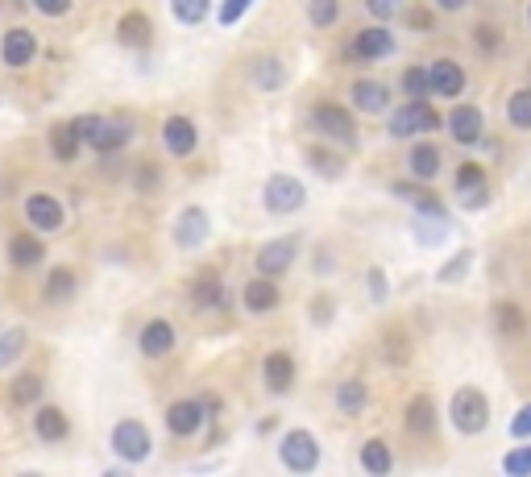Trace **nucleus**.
Listing matches in <instances>:
<instances>
[{"instance_id": "1", "label": "nucleus", "mask_w": 531, "mask_h": 477, "mask_svg": "<svg viewBox=\"0 0 531 477\" xmlns=\"http://www.w3.org/2000/svg\"><path fill=\"white\" fill-rule=\"evenodd\" d=\"M79 142L96 154H121L133 142V121L129 117H100V112H83L71 121Z\"/></svg>"}, {"instance_id": "2", "label": "nucleus", "mask_w": 531, "mask_h": 477, "mask_svg": "<svg viewBox=\"0 0 531 477\" xmlns=\"http://www.w3.org/2000/svg\"><path fill=\"white\" fill-rule=\"evenodd\" d=\"M449 419L461 436H478L490 428V399L482 395L478 386H461L453 403H449Z\"/></svg>"}, {"instance_id": "3", "label": "nucleus", "mask_w": 531, "mask_h": 477, "mask_svg": "<svg viewBox=\"0 0 531 477\" xmlns=\"http://www.w3.org/2000/svg\"><path fill=\"white\" fill-rule=\"evenodd\" d=\"M312 129L320 137H332V142H341V146H357V121H353V112L337 100H320L312 104Z\"/></svg>"}, {"instance_id": "4", "label": "nucleus", "mask_w": 531, "mask_h": 477, "mask_svg": "<svg viewBox=\"0 0 531 477\" xmlns=\"http://www.w3.org/2000/svg\"><path fill=\"white\" fill-rule=\"evenodd\" d=\"M303 204H307L303 179H295V175H270L266 179V187H262V208L270 216H295V212H303Z\"/></svg>"}, {"instance_id": "5", "label": "nucleus", "mask_w": 531, "mask_h": 477, "mask_svg": "<svg viewBox=\"0 0 531 477\" xmlns=\"http://www.w3.org/2000/svg\"><path fill=\"white\" fill-rule=\"evenodd\" d=\"M108 444H113V453L129 465H142L154 457V436L150 428L142 424V419H121V424L113 428V436H108Z\"/></svg>"}, {"instance_id": "6", "label": "nucleus", "mask_w": 531, "mask_h": 477, "mask_svg": "<svg viewBox=\"0 0 531 477\" xmlns=\"http://www.w3.org/2000/svg\"><path fill=\"white\" fill-rule=\"evenodd\" d=\"M278 461L291 473H312L320 465V440L307 432V428H291L278 440Z\"/></svg>"}, {"instance_id": "7", "label": "nucleus", "mask_w": 531, "mask_h": 477, "mask_svg": "<svg viewBox=\"0 0 531 477\" xmlns=\"http://www.w3.org/2000/svg\"><path fill=\"white\" fill-rule=\"evenodd\" d=\"M432 129H440V112L428 100H407L403 108L390 112V133L395 137H411L415 142V137H424Z\"/></svg>"}, {"instance_id": "8", "label": "nucleus", "mask_w": 531, "mask_h": 477, "mask_svg": "<svg viewBox=\"0 0 531 477\" xmlns=\"http://www.w3.org/2000/svg\"><path fill=\"white\" fill-rule=\"evenodd\" d=\"M395 50H399V42H395V34H390L386 25H366V30L353 34L345 54H349V59H357V63H382Z\"/></svg>"}, {"instance_id": "9", "label": "nucleus", "mask_w": 531, "mask_h": 477, "mask_svg": "<svg viewBox=\"0 0 531 477\" xmlns=\"http://www.w3.org/2000/svg\"><path fill=\"white\" fill-rule=\"evenodd\" d=\"M171 237H175L179 249H204L208 237H212V216H208V208H200V204L183 208V212L175 216Z\"/></svg>"}, {"instance_id": "10", "label": "nucleus", "mask_w": 531, "mask_h": 477, "mask_svg": "<svg viewBox=\"0 0 531 477\" xmlns=\"http://www.w3.org/2000/svg\"><path fill=\"white\" fill-rule=\"evenodd\" d=\"M299 233H291V237H274V241H266L262 249H258V274H266V278H283L291 266H295V258H299Z\"/></svg>"}, {"instance_id": "11", "label": "nucleus", "mask_w": 531, "mask_h": 477, "mask_svg": "<svg viewBox=\"0 0 531 477\" xmlns=\"http://www.w3.org/2000/svg\"><path fill=\"white\" fill-rule=\"evenodd\" d=\"M395 195L411 204L415 216H424V220H444V224H449V204H444L428 183H419V179L411 183V179H403V183H395Z\"/></svg>"}, {"instance_id": "12", "label": "nucleus", "mask_w": 531, "mask_h": 477, "mask_svg": "<svg viewBox=\"0 0 531 477\" xmlns=\"http://www.w3.org/2000/svg\"><path fill=\"white\" fill-rule=\"evenodd\" d=\"M25 220L34 224V233H59L67 224V208L50 191H34L25 195Z\"/></svg>"}, {"instance_id": "13", "label": "nucleus", "mask_w": 531, "mask_h": 477, "mask_svg": "<svg viewBox=\"0 0 531 477\" xmlns=\"http://www.w3.org/2000/svg\"><path fill=\"white\" fill-rule=\"evenodd\" d=\"M457 179H453V187H457V200H461V208H469V212H478V208H486L490 204V187H486V171L478 162H461L457 171H453Z\"/></svg>"}, {"instance_id": "14", "label": "nucleus", "mask_w": 531, "mask_h": 477, "mask_svg": "<svg viewBox=\"0 0 531 477\" xmlns=\"http://www.w3.org/2000/svg\"><path fill=\"white\" fill-rule=\"evenodd\" d=\"M191 303L200 312H229V287L216 270H200L191 278Z\"/></svg>"}, {"instance_id": "15", "label": "nucleus", "mask_w": 531, "mask_h": 477, "mask_svg": "<svg viewBox=\"0 0 531 477\" xmlns=\"http://www.w3.org/2000/svg\"><path fill=\"white\" fill-rule=\"evenodd\" d=\"M162 146H166V154H175V158H191L195 146H200V129H195L191 117L175 112V117L162 121Z\"/></svg>"}, {"instance_id": "16", "label": "nucleus", "mask_w": 531, "mask_h": 477, "mask_svg": "<svg viewBox=\"0 0 531 477\" xmlns=\"http://www.w3.org/2000/svg\"><path fill=\"white\" fill-rule=\"evenodd\" d=\"M449 133H453V142L457 146H478L482 142V133H486V112L478 104H461L449 112Z\"/></svg>"}, {"instance_id": "17", "label": "nucleus", "mask_w": 531, "mask_h": 477, "mask_svg": "<svg viewBox=\"0 0 531 477\" xmlns=\"http://www.w3.org/2000/svg\"><path fill=\"white\" fill-rule=\"evenodd\" d=\"M262 378H266V390H270V395H291V390H295V378H299L295 357H291L287 349L266 353V361H262Z\"/></svg>"}, {"instance_id": "18", "label": "nucleus", "mask_w": 531, "mask_h": 477, "mask_svg": "<svg viewBox=\"0 0 531 477\" xmlns=\"http://www.w3.org/2000/svg\"><path fill=\"white\" fill-rule=\"evenodd\" d=\"M465 67L457 63V59H436L432 67H428V88H432V96H440V100H457L461 92H465Z\"/></svg>"}, {"instance_id": "19", "label": "nucleus", "mask_w": 531, "mask_h": 477, "mask_svg": "<svg viewBox=\"0 0 531 477\" xmlns=\"http://www.w3.org/2000/svg\"><path fill=\"white\" fill-rule=\"evenodd\" d=\"M241 303H245V312H249V316H266V312H274V307L283 303V291H278L274 278L258 274V278H249V283H245Z\"/></svg>"}, {"instance_id": "20", "label": "nucleus", "mask_w": 531, "mask_h": 477, "mask_svg": "<svg viewBox=\"0 0 531 477\" xmlns=\"http://www.w3.org/2000/svg\"><path fill=\"white\" fill-rule=\"evenodd\" d=\"M0 59H5V67H13V71L30 67L38 59V38L30 30H21V25H13L5 34V42H0Z\"/></svg>"}, {"instance_id": "21", "label": "nucleus", "mask_w": 531, "mask_h": 477, "mask_svg": "<svg viewBox=\"0 0 531 477\" xmlns=\"http://www.w3.org/2000/svg\"><path fill=\"white\" fill-rule=\"evenodd\" d=\"M200 424H204V403L200 399H175L171 407H166V428H171V436L187 440V436L200 432Z\"/></svg>"}, {"instance_id": "22", "label": "nucleus", "mask_w": 531, "mask_h": 477, "mask_svg": "<svg viewBox=\"0 0 531 477\" xmlns=\"http://www.w3.org/2000/svg\"><path fill=\"white\" fill-rule=\"evenodd\" d=\"M440 166H444V154H440V146L424 142V137H415V146L407 150V171H411V179H419V183H432V179L440 175Z\"/></svg>"}, {"instance_id": "23", "label": "nucleus", "mask_w": 531, "mask_h": 477, "mask_svg": "<svg viewBox=\"0 0 531 477\" xmlns=\"http://www.w3.org/2000/svg\"><path fill=\"white\" fill-rule=\"evenodd\" d=\"M117 42L125 50H146L154 42V21L142 13V9H129L121 21H117Z\"/></svg>"}, {"instance_id": "24", "label": "nucleus", "mask_w": 531, "mask_h": 477, "mask_svg": "<svg viewBox=\"0 0 531 477\" xmlns=\"http://www.w3.org/2000/svg\"><path fill=\"white\" fill-rule=\"evenodd\" d=\"M137 349H142V357L158 361L175 349V324L171 320H150L142 332H137Z\"/></svg>"}, {"instance_id": "25", "label": "nucleus", "mask_w": 531, "mask_h": 477, "mask_svg": "<svg viewBox=\"0 0 531 477\" xmlns=\"http://www.w3.org/2000/svg\"><path fill=\"white\" fill-rule=\"evenodd\" d=\"M353 108L366 112V117H382V112H390V88L382 79H357L353 83Z\"/></svg>"}, {"instance_id": "26", "label": "nucleus", "mask_w": 531, "mask_h": 477, "mask_svg": "<svg viewBox=\"0 0 531 477\" xmlns=\"http://www.w3.org/2000/svg\"><path fill=\"white\" fill-rule=\"evenodd\" d=\"M249 83H254L258 92H283L287 88V67L278 54H262V59L249 63Z\"/></svg>"}, {"instance_id": "27", "label": "nucleus", "mask_w": 531, "mask_h": 477, "mask_svg": "<svg viewBox=\"0 0 531 477\" xmlns=\"http://www.w3.org/2000/svg\"><path fill=\"white\" fill-rule=\"evenodd\" d=\"M42 258H46V245L38 241V233H13L9 237V262L17 270H34V266H42Z\"/></svg>"}, {"instance_id": "28", "label": "nucleus", "mask_w": 531, "mask_h": 477, "mask_svg": "<svg viewBox=\"0 0 531 477\" xmlns=\"http://www.w3.org/2000/svg\"><path fill=\"white\" fill-rule=\"evenodd\" d=\"M75 291H79L75 270H71V266H50L46 283H42V299H46V303H71Z\"/></svg>"}, {"instance_id": "29", "label": "nucleus", "mask_w": 531, "mask_h": 477, "mask_svg": "<svg viewBox=\"0 0 531 477\" xmlns=\"http://www.w3.org/2000/svg\"><path fill=\"white\" fill-rule=\"evenodd\" d=\"M34 436L42 440V444H59V440H67L71 436V424H67V415L59 411V407H38V415H34Z\"/></svg>"}, {"instance_id": "30", "label": "nucleus", "mask_w": 531, "mask_h": 477, "mask_svg": "<svg viewBox=\"0 0 531 477\" xmlns=\"http://www.w3.org/2000/svg\"><path fill=\"white\" fill-rule=\"evenodd\" d=\"M307 166L316 171V179H324V183H337L341 175H345V154H337V150H328V146H307Z\"/></svg>"}, {"instance_id": "31", "label": "nucleus", "mask_w": 531, "mask_h": 477, "mask_svg": "<svg viewBox=\"0 0 531 477\" xmlns=\"http://www.w3.org/2000/svg\"><path fill=\"white\" fill-rule=\"evenodd\" d=\"M337 411L341 415H349V419H357V415H366V403H370V390H366V382L361 378H345V382H337Z\"/></svg>"}, {"instance_id": "32", "label": "nucleus", "mask_w": 531, "mask_h": 477, "mask_svg": "<svg viewBox=\"0 0 531 477\" xmlns=\"http://www.w3.org/2000/svg\"><path fill=\"white\" fill-rule=\"evenodd\" d=\"M407 432L411 436H436V403L428 399V395H415L411 403H407Z\"/></svg>"}, {"instance_id": "33", "label": "nucleus", "mask_w": 531, "mask_h": 477, "mask_svg": "<svg viewBox=\"0 0 531 477\" xmlns=\"http://www.w3.org/2000/svg\"><path fill=\"white\" fill-rule=\"evenodd\" d=\"M361 469L374 473V477H386L390 469H395V453H390V444H386L382 436H374V440L361 444Z\"/></svg>"}, {"instance_id": "34", "label": "nucleus", "mask_w": 531, "mask_h": 477, "mask_svg": "<svg viewBox=\"0 0 531 477\" xmlns=\"http://www.w3.org/2000/svg\"><path fill=\"white\" fill-rule=\"evenodd\" d=\"M79 150H83V142H79V133H75L71 121L50 125V154H54V158H59V162H75Z\"/></svg>"}, {"instance_id": "35", "label": "nucleus", "mask_w": 531, "mask_h": 477, "mask_svg": "<svg viewBox=\"0 0 531 477\" xmlns=\"http://www.w3.org/2000/svg\"><path fill=\"white\" fill-rule=\"evenodd\" d=\"M42 390H46V378H42L38 370H25V374L13 378L9 399H13V407H34V403L42 399Z\"/></svg>"}, {"instance_id": "36", "label": "nucleus", "mask_w": 531, "mask_h": 477, "mask_svg": "<svg viewBox=\"0 0 531 477\" xmlns=\"http://www.w3.org/2000/svg\"><path fill=\"white\" fill-rule=\"evenodd\" d=\"M494 324H498V332L507 336V341H519V336L527 332V320H523V307L519 303H494Z\"/></svg>"}, {"instance_id": "37", "label": "nucleus", "mask_w": 531, "mask_h": 477, "mask_svg": "<svg viewBox=\"0 0 531 477\" xmlns=\"http://www.w3.org/2000/svg\"><path fill=\"white\" fill-rule=\"evenodd\" d=\"M382 357L390 361V366H407L411 345H407V332L403 328H386L382 332Z\"/></svg>"}, {"instance_id": "38", "label": "nucleus", "mask_w": 531, "mask_h": 477, "mask_svg": "<svg viewBox=\"0 0 531 477\" xmlns=\"http://www.w3.org/2000/svg\"><path fill=\"white\" fill-rule=\"evenodd\" d=\"M307 21L316 25V30H332V25L341 21V0H307Z\"/></svg>"}, {"instance_id": "39", "label": "nucleus", "mask_w": 531, "mask_h": 477, "mask_svg": "<svg viewBox=\"0 0 531 477\" xmlns=\"http://www.w3.org/2000/svg\"><path fill=\"white\" fill-rule=\"evenodd\" d=\"M507 121L511 129H531V88H515L507 96Z\"/></svg>"}, {"instance_id": "40", "label": "nucleus", "mask_w": 531, "mask_h": 477, "mask_svg": "<svg viewBox=\"0 0 531 477\" xmlns=\"http://www.w3.org/2000/svg\"><path fill=\"white\" fill-rule=\"evenodd\" d=\"M25 341H30V332H25V328H5V332H0V370H9L13 361L25 353Z\"/></svg>"}, {"instance_id": "41", "label": "nucleus", "mask_w": 531, "mask_h": 477, "mask_svg": "<svg viewBox=\"0 0 531 477\" xmlns=\"http://www.w3.org/2000/svg\"><path fill=\"white\" fill-rule=\"evenodd\" d=\"M171 13L179 25H200L212 13V0H171Z\"/></svg>"}, {"instance_id": "42", "label": "nucleus", "mask_w": 531, "mask_h": 477, "mask_svg": "<svg viewBox=\"0 0 531 477\" xmlns=\"http://www.w3.org/2000/svg\"><path fill=\"white\" fill-rule=\"evenodd\" d=\"M411 233L432 249V245H440L444 237H449V224H444V220H424V216H415V220H411Z\"/></svg>"}, {"instance_id": "43", "label": "nucleus", "mask_w": 531, "mask_h": 477, "mask_svg": "<svg viewBox=\"0 0 531 477\" xmlns=\"http://www.w3.org/2000/svg\"><path fill=\"white\" fill-rule=\"evenodd\" d=\"M469 266H473V254H469V249H461V254H453L449 262H444V266L436 270V278H440L444 287H449V283H461V278L469 274Z\"/></svg>"}, {"instance_id": "44", "label": "nucleus", "mask_w": 531, "mask_h": 477, "mask_svg": "<svg viewBox=\"0 0 531 477\" xmlns=\"http://www.w3.org/2000/svg\"><path fill=\"white\" fill-rule=\"evenodd\" d=\"M473 46H478L482 54H494L502 50V34H498V25H490V21H482V25H473Z\"/></svg>"}, {"instance_id": "45", "label": "nucleus", "mask_w": 531, "mask_h": 477, "mask_svg": "<svg viewBox=\"0 0 531 477\" xmlns=\"http://www.w3.org/2000/svg\"><path fill=\"white\" fill-rule=\"evenodd\" d=\"M403 92H407L411 100L432 96V88H428V67H407V71H403Z\"/></svg>"}, {"instance_id": "46", "label": "nucleus", "mask_w": 531, "mask_h": 477, "mask_svg": "<svg viewBox=\"0 0 531 477\" xmlns=\"http://www.w3.org/2000/svg\"><path fill=\"white\" fill-rule=\"evenodd\" d=\"M133 187L142 191V195H146V191H158V187H162V171H158L154 162H137V166H133Z\"/></svg>"}, {"instance_id": "47", "label": "nucleus", "mask_w": 531, "mask_h": 477, "mask_svg": "<svg viewBox=\"0 0 531 477\" xmlns=\"http://www.w3.org/2000/svg\"><path fill=\"white\" fill-rule=\"evenodd\" d=\"M258 5V0H220V9H216V21L220 25H237L249 9H254Z\"/></svg>"}, {"instance_id": "48", "label": "nucleus", "mask_w": 531, "mask_h": 477, "mask_svg": "<svg viewBox=\"0 0 531 477\" xmlns=\"http://www.w3.org/2000/svg\"><path fill=\"white\" fill-rule=\"evenodd\" d=\"M502 469L511 477H531V448H515V453L502 457Z\"/></svg>"}, {"instance_id": "49", "label": "nucleus", "mask_w": 531, "mask_h": 477, "mask_svg": "<svg viewBox=\"0 0 531 477\" xmlns=\"http://www.w3.org/2000/svg\"><path fill=\"white\" fill-rule=\"evenodd\" d=\"M511 440H531V403H523L511 415Z\"/></svg>"}, {"instance_id": "50", "label": "nucleus", "mask_w": 531, "mask_h": 477, "mask_svg": "<svg viewBox=\"0 0 531 477\" xmlns=\"http://www.w3.org/2000/svg\"><path fill=\"white\" fill-rule=\"evenodd\" d=\"M366 278H370V299H374V303H386V295H390V283H386V270H378V266H374V270H370Z\"/></svg>"}, {"instance_id": "51", "label": "nucleus", "mask_w": 531, "mask_h": 477, "mask_svg": "<svg viewBox=\"0 0 531 477\" xmlns=\"http://www.w3.org/2000/svg\"><path fill=\"white\" fill-rule=\"evenodd\" d=\"M30 5H34L42 17H67V13H71V0H30Z\"/></svg>"}, {"instance_id": "52", "label": "nucleus", "mask_w": 531, "mask_h": 477, "mask_svg": "<svg viewBox=\"0 0 531 477\" xmlns=\"http://www.w3.org/2000/svg\"><path fill=\"white\" fill-rule=\"evenodd\" d=\"M399 5H403V0H366V9H370V17H378V21H386V17H395V13H399Z\"/></svg>"}, {"instance_id": "53", "label": "nucleus", "mask_w": 531, "mask_h": 477, "mask_svg": "<svg viewBox=\"0 0 531 477\" xmlns=\"http://www.w3.org/2000/svg\"><path fill=\"white\" fill-rule=\"evenodd\" d=\"M407 25H411V30H432V25H436V17L428 13V9H407Z\"/></svg>"}, {"instance_id": "54", "label": "nucleus", "mask_w": 531, "mask_h": 477, "mask_svg": "<svg viewBox=\"0 0 531 477\" xmlns=\"http://www.w3.org/2000/svg\"><path fill=\"white\" fill-rule=\"evenodd\" d=\"M312 320H316V324H328V320H332V299H328V295L312 299Z\"/></svg>"}, {"instance_id": "55", "label": "nucleus", "mask_w": 531, "mask_h": 477, "mask_svg": "<svg viewBox=\"0 0 531 477\" xmlns=\"http://www.w3.org/2000/svg\"><path fill=\"white\" fill-rule=\"evenodd\" d=\"M432 5L440 9V13H457V9H465L469 0H432Z\"/></svg>"}, {"instance_id": "56", "label": "nucleus", "mask_w": 531, "mask_h": 477, "mask_svg": "<svg viewBox=\"0 0 531 477\" xmlns=\"http://www.w3.org/2000/svg\"><path fill=\"white\" fill-rule=\"evenodd\" d=\"M200 403H204V419H216V415H220V399L208 395V399H200Z\"/></svg>"}, {"instance_id": "57", "label": "nucleus", "mask_w": 531, "mask_h": 477, "mask_svg": "<svg viewBox=\"0 0 531 477\" xmlns=\"http://www.w3.org/2000/svg\"><path fill=\"white\" fill-rule=\"evenodd\" d=\"M527 21H531V9H527Z\"/></svg>"}]
</instances>
